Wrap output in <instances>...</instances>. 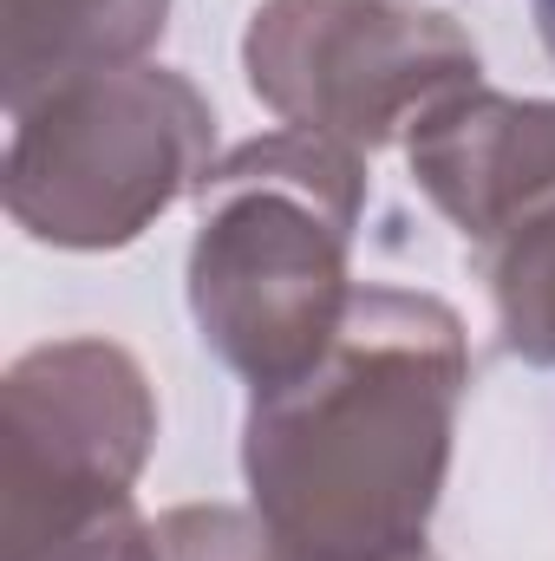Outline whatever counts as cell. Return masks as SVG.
<instances>
[{
    "label": "cell",
    "mask_w": 555,
    "mask_h": 561,
    "mask_svg": "<svg viewBox=\"0 0 555 561\" xmlns=\"http://www.w3.org/2000/svg\"><path fill=\"white\" fill-rule=\"evenodd\" d=\"M536 33H543V46L555 59V0H536Z\"/></svg>",
    "instance_id": "obj_11"
},
{
    "label": "cell",
    "mask_w": 555,
    "mask_h": 561,
    "mask_svg": "<svg viewBox=\"0 0 555 561\" xmlns=\"http://www.w3.org/2000/svg\"><path fill=\"white\" fill-rule=\"evenodd\" d=\"M157 450V392L144 366L99 333L46 340L0 379L7 561H33L92 516L132 503Z\"/></svg>",
    "instance_id": "obj_5"
},
{
    "label": "cell",
    "mask_w": 555,
    "mask_h": 561,
    "mask_svg": "<svg viewBox=\"0 0 555 561\" xmlns=\"http://www.w3.org/2000/svg\"><path fill=\"white\" fill-rule=\"evenodd\" d=\"M150 536L157 561H294L256 503H177L150 523Z\"/></svg>",
    "instance_id": "obj_9"
},
{
    "label": "cell",
    "mask_w": 555,
    "mask_h": 561,
    "mask_svg": "<svg viewBox=\"0 0 555 561\" xmlns=\"http://www.w3.org/2000/svg\"><path fill=\"white\" fill-rule=\"evenodd\" d=\"M490 307L503 346L555 373V209L490 249Z\"/></svg>",
    "instance_id": "obj_8"
},
{
    "label": "cell",
    "mask_w": 555,
    "mask_h": 561,
    "mask_svg": "<svg viewBox=\"0 0 555 561\" xmlns=\"http://www.w3.org/2000/svg\"><path fill=\"white\" fill-rule=\"evenodd\" d=\"M412 561H431V549H424V556H412Z\"/></svg>",
    "instance_id": "obj_12"
},
{
    "label": "cell",
    "mask_w": 555,
    "mask_h": 561,
    "mask_svg": "<svg viewBox=\"0 0 555 561\" xmlns=\"http://www.w3.org/2000/svg\"><path fill=\"white\" fill-rule=\"evenodd\" d=\"M242 72L287 131L373 157L438 99L477 85L484 59L451 13L418 0H262L242 33Z\"/></svg>",
    "instance_id": "obj_4"
},
{
    "label": "cell",
    "mask_w": 555,
    "mask_h": 561,
    "mask_svg": "<svg viewBox=\"0 0 555 561\" xmlns=\"http://www.w3.org/2000/svg\"><path fill=\"white\" fill-rule=\"evenodd\" d=\"M0 92L7 112H20L59 79L144 59L170 26V0H0Z\"/></svg>",
    "instance_id": "obj_7"
},
{
    "label": "cell",
    "mask_w": 555,
    "mask_h": 561,
    "mask_svg": "<svg viewBox=\"0 0 555 561\" xmlns=\"http://www.w3.org/2000/svg\"><path fill=\"white\" fill-rule=\"evenodd\" d=\"M366 157L314 131L236 144L196 183L190 313L203 346L275 392L301 379L353 313V229Z\"/></svg>",
    "instance_id": "obj_2"
},
{
    "label": "cell",
    "mask_w": 555,
    "mask_h": 561,
    "mask_svg": "<svg viewBox=\"0 0 555 561\" xmlns=\"http://www.w3.org/2000/svg\"><path fill=\"white\" fill-rule=\"evenodd\" d=\"M406 163L464 242L497 249L555 209V99H517L477 79L406 131Z\"/></svg>",
    "instance_id": "obj_6"
},
{
    "label": "cell",
    "mask_w": 555,
    "mask_h": 561,
    "mask_svg": "<svg viewBox=\"0 0 555 561\" xmlns=\"http://www.w3.org/2000/svg\"><path fill=\"white\" fill-rule=\"evenodd\" d=\"M7 216L46 242L105 255L196 196L216 163V112L170 66H99L7 112Z\"/></svg>",
    "instance_id": "obj_3"
},
{
    "label": "cell",
    "mask_w": 555,
    "mask_h": 561,
    "mask_svg": "<svg viewBox=\"0 0 555 561\" xmlns=\"http://www.w3.org/2000/svg\"><path fill=\"white\" fill-rule=\"evenodd\" d=\"M464 392L457 307L424 287H360L340 340L301 379L249 399V503L294 561L424 556Z\"/></svg>",
    "instance_id": "obj_1"
},
{
    "label": "cell",
    "mask_w": 555,
    "mask_h": 561,
    "mask_svg": "<svg viewBox=\"0 0 555 561\" xmlns=\"http://www.w3.org/2000/svg\"><path fill=\"white\" fill-rule=\"evenodd\" d=\"M33 561H157V536L138 516V503H118V510L92 516L86 529L59 536L53 549H39Z\"/></svg>",
    "instance_id": "obj_10"
}]
</instances>
